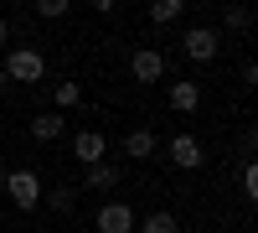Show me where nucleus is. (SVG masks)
Masks as SVG:
<instances>
[{"label": "nucleus", "instance_id": "412c9836", "mask_svg": "<svg viewBox=\"0 0 258 233\" xmlns=\"http://www.w3.org/2000/svg\"><path fill=\"white\" fill-rule=\"evenodd\" d=\"M6 88H11V83H6V73H0V94H6Z\"/></svg>", "mask_w": 258, "mask_h": 233}, {"label": "nucleus", "instance_id": "0eeeda50", "mask_svg": "<svg viewBox=\"0 0 258 233\" xmlns=\"http://www.w3.org/2000/svg\"><path fill=\"white\" fill-rule=\"evenodd\" d=\"M129 73H135V83H160L165 78V57L155 47H140L135 57H129Z\"/></svg>", "mask_w": 258, "mask_h": 233}, {"label": "nucleus", "instance_id": "1a4fd4ad", "mask_svg": "<svg viewBox=\"0 0 258 233\" xmlns=\"http://www.w3.org/2000/svg\"><path fill=\"white\" fill-rule=\"evenodd\" d=\"M83 187H88V192H114L119 187V166H109V161L83 166Z\"/></svg>", "mask_w": 258, "mask_h": 233}, {"label": "nucleus", "instance_id": "423d86ee", "mask_svg": "<svg viewBox=\"0 0 258 233\" xmlns=\"http://www.w3.org/2000/svg\"><path fill=\"white\" fill-rule=\"evenodd\" d=\"M73 156H78V166L109 161V140H103V130H78V135H73Z\"/></svg>", "mask_w": 258, "mask_h": 233}, {"label": "nucleus", "instance_id": "a211bd4d", "mask_svg": "<svg viewBox=\"0 0 258 233\" xmlns=\"http://www.w3.org/2000/svg\"><path fill=\"white\" fill-rule=\"evenodd\" d=\"M238 181H243V197H248V202H258V166H253V161H243Z\"/></svg>", "mask_w": 258, "mask_h": 233}, {"label": "nucleus", "instance_id": "2eb2a0df", "mask_svg": "<svg viewBox=\"0 0 258 233\" xmlns=\"http://www.w3.org/2000/svg\"><path fill=\"white\" fill-rule=\"evenodd\" d=\"M41 202H47L52 213H73V202H78V192H73V187H57V192H41Z\"/></svg>", "mask_w": 258, "mask_h": 233}, {"label": "nucleus", "instance_id": "f3484780", "mask_svg": "<svg viewBox=\"0 0 258 233\" xmlns=\"http://www.w3.org/2000/svg\"><path fill=\"white\" fill-rule=\"evenodd\" d=\"M68 11H73V0H36V16L41 21H62Z\"/></svg>", "mask_w": 258, "mask_h": 233}, {"label": "nucleus", "instance_id": "39448f33", "mask_svg": "<svg viewBox=\"0 0 258 233\" xmlns=\"http://www.w3.org/2000/svg\"><path fill=\"white\" fill-rule=\"evenodd\" d=\"M165 156H170V166H181V171H197V166H207V151H202V140L197 135H176V140H170L165 145Z\"/></svg>", "mask_w": 258, "mask_h": 233}, {"label": "nucleus", "instance_id": "f8f14e48", "mask_svg": "<svg viewBox=\"0 0 258 233\" xmlns=\"http://www.w3.org/2000/svg\"><path fill=\"white\" fill-rule=\"evenodd\" d=\"M62 130H68V124H62V114H57V109H47V114H36V119H31V135H36L41 145L62 140Z\"/></svg>", "mask_w": 258, "mask_h": 233}, {"label": "nucleus", "instance_id": "f03ea898", "mask_svg": "<svg viewBox=\"0 0 258 233\" xmlns=\"http://www.w3.org/2000/svg\"><path fill=\"white\" fill-rule=\"evenodd\" d=\"M6 192H11V202L21 207V213H36L41 207V176L31 171V166H16V171H6Z\"/></svg>", "mask_w": 258, "mask_h": 233}, {"label": "nucleus", "instance_id": "9d476101", "mask_svg": "<svg viewBox=\"0 0 258 233\" xmlns=\"http://www.w3.org/2000/svg\"><path fill=\"white\" fill-rule=\"evenodd\" d=\"M155 145H160L155 130L145 124V130H129V135H124V156H129V161H150V156H155Z\"/></svg>", "mask_w": 258, "mask_h": 233}, {"label": "nucleus", "instance_id": "4468645a", "mask_svg": "<svg viewBox=\"0 0 258 233\" xmlns=\"http://www.w3.org/2000/svg\"><path fill=\"white\" fill-rule=\"evenodd\" d=\"M181 11H186V0H155V6H150V21H155V26H170V21H181Z\"/></svg>", "mask_w": 258, "mask_h": 233}, {"label": "nucleus", "instance_id": "20e7f679", "mask_svg": "<svg viewBox=\"0 0 258 233\" xmlns=\"http://www.w3.org/2000/svg\"><path fill=\"white\" fill-rule=\"evenodd\" d=\"M135 202H124V197H109V202H103L98 207V218H93V228L98 233H135Z\"/></svg>", "mask_w": 258, "mask_h": 233}, {"label": "nucleus", "instance_id": "dca6fc26", "mask_svg": "<svg viewBox=\"0 0 258 233\" xmlns=\"http://www.w3.org/2000/svg\"><path fill=\"white\" fill-rule=\"evenodd\" d=\"M222 26L248 31V26H253V11H248V6H227V11H222Z\"/></svg>", "mask_w": 258, "mask_h": 233}, {"label": "nucleus", "instance_id": "ddd939ff", "mask_svg": "<svg viewBox=\"0 0 258 233\" xmlns=\"http://www.w3.org/2000/svg\"><path fill=\"white\" fill-rule=\"evenodd\" d=\"M52 104H57V114H62V109H78V104H83V83H68V78H62L57 88H52Z\"/></svg>", "mask_w": 258, "mask_h": 233}, {"label": "nucleus", "instance_id": "aec40b11", "mask_svg": "<svg viewBox=\"0 0 258 233\" xmlns=\"http://www.w3.org/2000/svg\"><path fill=\"white\" fill-rule=\"evenodd\" d=\"M0 192H6V166H0Z\"/></svg>", "mask_w": 258, "mask_h": 233}, {"label": "nucleus", "instance_id": "6e6552de", "mask_svg": "<svg viewBox=\"0 0 258 233\" xmlns=\"http://www.w3.org/2000/svg\"><path fill=\"white\" fill-rule=\"evenodd\" d=\"M165 104L176 114H197L202 109V83H191V78H181V83H170V94H165Z\"/></svg>", "mask_w": 258, "mask_h": 233}, {"label": "nucleus", "instance_id": "7ed1b4c3", "mask_svg": "<svg viewBox=\"0 0 258 233\" xmlns=\"http://www.w3.org/2000/svg\"><path fill=\"white\" fill-rule=\"evenodd\" d=\"M181 52H186V62H217V52H222V36L212 31V26H186V36H181Z\"/></svg>", "mask_w": 258, "mask_h": 233}, {"label": "nucleus", "instance_id": "6ab92c4d", "mask_svg": "<svg viewBox=\"0 0 258 233\" xmlns=\"http://www.w3.org/2000/svg\"><path fill=\"white\" fill-rule=\"evenodd\" d=\"M6 41H11V21L0 16V52H6Z\"/></svg>", "mask_w": 258, "mask_h": 233}, {"label": "nucleus", "instance_id": "9b49d317", "mask_svg": "<svg viewBox=\"0 0 258 233\" xmlns=\"http://www.w3.org/2000/svg\"><path fill=\"white\" fill-rule=\"evenodd\" d=\"M135 233H181V218L170 207H155V213H145V223H135Z\"/></svg>", "mask_w": 258, "mask_h": 233}, {"label": "nucleus", "instance_id": "f257e3e1", "mask_svg": "<svg viewBox=\"0 0 258 233\" xmlns=\"http://www.w3.org/2000/svg\"><path fill=\"white\" fill-rule=\"evenodd\" d=\"M0 73H6V83H41L47 78V57L36 47H16V52H6Z\"/></svg>", "mask_w": 258, "mask_h": 233}]
</instances>
